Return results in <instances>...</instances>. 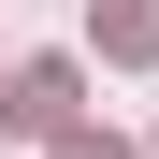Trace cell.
Returning <instances> with one entry per match:
<instances>
[{
	"mask_svg": "<svg viewBox=\"0 0 159 159\" xmlns=\"http://www.w3.org/2000/svg\"><path fill=\"white\" fill-rule=\"evenodd\" d=\"M0 116H15V130H43V145H58V130L87 116V72H72V58H29V72H15V101H0Z\"/></svg>",
	"mask_w": 159,
	"mask_h": 159,
	"instance_id": "obj_1",
	"label": "cell"
},
{
	"mask_svg": "<svg viewBox=\"0 0 159 159\" xmlns=\"http://www.w3.org/2000/svg\"><path fill=\"white\" fill-rule=\"evenodd\" d=\"M101 43L116 58H159V0H101Z\"/></svg>",
	"mask_w": 159,
	"mask_h": 159,
	"instance_id": "obj_2",
	"label": "cell"
},
{
	"mask_svg": "<svg viewBox=\"0 0 159 159\" xmlns=\"http://www.w3.org/2000/svg\"><path fill=\"white\" fill-rule=\"evenodd\" d=\"M58 159H130V145H116V130H58Z\"/></svg>",
	"mask_w": 159,
	"mask_h": 159,
	"instance_id": "obj_3",
	"label": "cell"
}]
</instances>
